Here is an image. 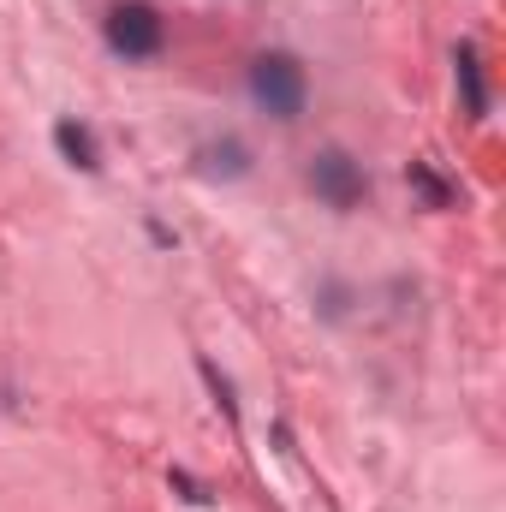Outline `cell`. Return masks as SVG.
Segmentation results:
<instances>
[{"label":"cell","instance_id":"obj_5","mask_svg":"<svg viewBox=\"0 0 506 512\" xmlns=\"http://www.w3.org/2000/svg\"><path fill=\"white\" fill-rule=\"evenodd\" d=\"M54 143H60V155H66L72 167H96V137H90L84 126L60 120V126H54Z\"/></svg>","mask_w":506,"mask_h":512},{"label":"cell","instance_id":"obj_1","mask_svg":"<svg viewBox=\"0 0 506 512\" xmlns=\"http://www.w3.org/2000/svg\"><path fill=\"white\" fill-rule=\"evenodd\" d=\"M251 96L274 114V120H298V114H304V96H310L304 66H298L292 54H262L251 66Z\"/></svg>","mask_w":506,"mask_h":512},{"label":"cell","instance_id":"obj_2","mask_svg":"<svg viewBox=\"0 0 506 512\" xmlns=\"http://www.w3.org/2000/svg\"><path fill=\"white\" fill-rule=\"evenodd\" d=\"M161 12L155 6H143V0H126V6H114L108 12V48L114 54H126V60H149V54H161Z\"/></svg>","mask_w":506,"mask_h":512},{"label":"cell","instance_id":"obj_6","mask_svg":"<svg viewBox=\"0 0 506 512\" xmlns=\"http://www.w3.org/2000/svg\"><path fill=\"white\" fill-rule=\"evenodd\" d=\"M411 185H417V191H423V197H429L435 209H447V203H453V191H447V185H441V179H435V173H429L423 161H411Z\"/></svg>","mask_w":506,"mask_h":512},{"label":"cell","instance_id":"obj_4","mask_svg":"<svg viewBox=\"0 0 506 512\" xmlns=\"http://www.w3.org/2000/svg\"><path fill=\"white\" fill-rule=\"evenodd\" d=\"M453 66H459L465 114H471V120H483V114H489V84H483V60H477V48H453Z\"/></svg>","mask_w":506,"mask_h":512},{"label":"cell","instance_id":"obj_3","mask_svg":"<svg viewBox=\"0 0 506 512\" xmlns=\"http://www.w3.org/2000/svg\"><path fill=\"white\" fill-rule=\"evenodd\" d=\"M310 185L328 209H358L364 203V167L346 155V149H322L310 161Z\"/></svg>","mask_w":506,"mask_h":512}]
</instances>
